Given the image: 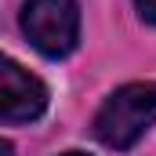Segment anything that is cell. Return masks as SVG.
<instances>
[{"mask_svg": "<svg viewBox=\"0 0 156 156\" xmlns=\"http://www.w3.org/2000/svg\"><path fill=\"white\" fill-rule=\"evenodd\" d=\"M134 7H138V15H142L145 22L156 26V0H134Z\"/></svg>", "mask_w": 156, "mask_h": 156, "instance_id": "4", "label": "cell"}, {"mask_svg": "<svg viewBox=\"0 0 156 156\" xmlns=\"http://www.w3.org/2000/svg\"><path fill=\"white\" fill-rule=\"evenodd\" d=\"M62 156H87V153H76V149H73V153H62Z\"/></svg>", "mask_w": 156, "mask_h": 156, "instance_id": "6", "label": "cell"}, {"mask_svg": "<svg viewBox=\"0 0 156 156\" xmlns=\"http://www.w3.org/2000/svg\"><path fill=\"white\" fill-rule=\"evenodd\" d=\"M156 123V83H127L105 98L94 116V138L109 149H131Z\"/></svg>", "mask_w": 156, "mask_h": 156, "instance_id": "1", "label": "cell"}, {"mask_svg": "<svg viewBox=\"0 0 156 156\" xmlns=\"http://www.w3.org/2000/svg\"><path fill=\"white\" fill-rule=\"evenodd\" d=\"M47 109V87L15 58L0 55V120L29 123Z\"/></svg>", "mask_w": 156, "mask_h": 156, "instance_id": "3", "label": "cell"}, {"mask_svg": "<svg viewBox=\"0 0 156 156\" xmlns=\"http://www.w3.org/2000/svg\"><path fill=\"white\" fill-rule=\"evenodd\" d=\"M0 156H15V145H11V142H4V138H0Z\"/></svg>", "mask_w": 156, "mask_h": 156, "instance_id": "5", "label": "cell"}, {"mask_svg": "<svg viewBox=\"0 0 156 156\" xmlns=\"http://www.w3.org/2000/svg\"><path fill=\"white\" fill-rule=\"evenodd\" d=\"M22 33L47 58H66L80 40V7L76 0H26Z\"/></svg>", "mask_w": 156, "mask_h": 156, "instance_id": "2", "label": "cell"}]
</instances>
